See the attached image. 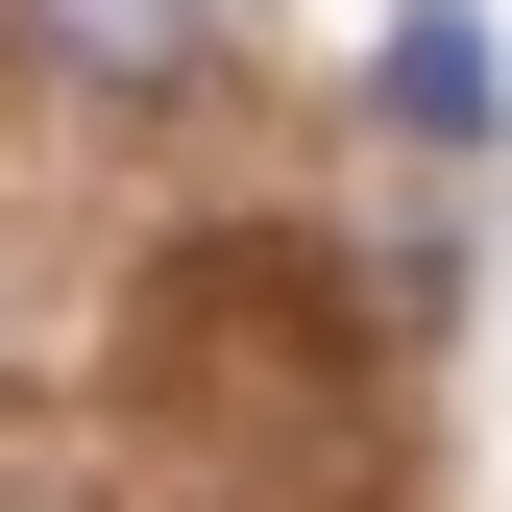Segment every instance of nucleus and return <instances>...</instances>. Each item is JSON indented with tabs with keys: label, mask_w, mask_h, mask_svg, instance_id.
Wrapping results in <instances>:
<instances>
[{
	"label": "nucleus",
	"mask_w": 512,
	"mask_h": 512,
	"mask_svg": "<svg viewBox=\"0 0 512 512\" xmlns=\"http://www.w3.org/2000/svg\"><path fill=\"white\" fill-rule=\"evenodd\" d=\"M196 25H220V0H25V49H49V74H98V98L196 74Z\"/></svg>",
	"instance_id": "f257e3e1"
},
{
	"label": "nucleus",
	"mask_w": 512,
	"mask_h": 512,
	"mask_svg": "<svg viewBox=\"0 0 512 512\" xmlns=\"http://www.w3.org/2000/svg\"><path fill=\"white\" fill-rule=\"evenodd\" d=\"M391 122H415V147H488V25H464V0L391 25Z\"/></svg>",
	"instance_id": "f03ea898"
}]
</instances>
